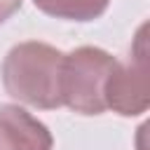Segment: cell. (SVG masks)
<instances>
[{"label": "cell", "mask_w": 150, "mask_h": 150, "mask_svg": "<svg viewBox=\"0 0 150 150\" xmlns=\"http://www.w3.org/2000/svg\"><path fill=\"white\" fill-rule=\"evenodd\" d=\"M63 54L38 40L14 45L2 61V84L7 94L26 105L52 110L61 105Z\"/></svg>", "instance_id": "6da1fadb"}, {"label": "cell", "mask_w": 150, "mask_h": 150, "mask_svg": "<svg viewBox=\"0 0 150 150\" xmlns=\"http://www.w3.org/2000/svg\"><path fill=\"white\" fill-rule=\"evenodd\" d=\"M115 59L98 47H77L63 54L61 63V105L80 115H101L105 105V87L115 68Z\"/></svg>", "instance_id": "7a4b0ae2"}, {"label": "cell", "mask_w": 150, "mask_h": 150, "mask_svg": "<svg viewBox=\"0 0 150 150\" xmlns=\"http://www.w3.org/2000/svg\"><path fill=\"white\" fill-rule=\"evenodd\" d=\"M148 26H141L124 63H115L105 87V105L124 117H134L150 105V68H148Z\"/></svg>", "instance_id": "3957f363"}, {"label": "cell", "mask_w": 150, "mask_h": 150, "mask_svg": "<svg viewBox=\"0 0 150 150\" xmlns=\"http://www.w3.org/2000/svg\"><path fill=\"white\" fill-rule=\"evenodd\" d=\"M49 129L19 105H0V150H52Z\"/></svg>", "instance_id": "277c9868"}, {"label": "cell", "mask_w": 150, "mask_h": 150, "mask_svg": "<svg viewBox=\"0 0 150 150\" xmlns=\"http://www.w3.org/2000/svg\"><path fill=\"white\" fill-rule=\"evenodd\" d=\"M35 7L49 16L68 21H91L108 9L110 0H33Z\"/></svg>", "instance_id": "5b68a950"}, {"label": "cell", "mask_w": 150, "mask_h": 150, "mask_svg": "<svg viewBox=\"0 0 150 150\" xmlns=\"http://www.w3.org/2000/svg\"><path fill=\"white\" fill-rule=\"evenodd\" d=\"M19 7H21V0H0V23L7 21Z\"/></svg>", "instance_id": "8992f818"}]
</instances>
